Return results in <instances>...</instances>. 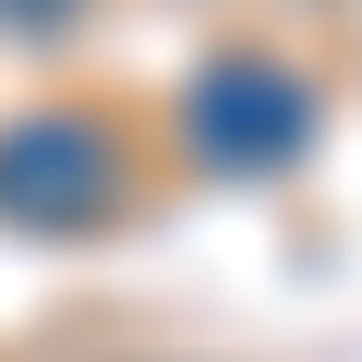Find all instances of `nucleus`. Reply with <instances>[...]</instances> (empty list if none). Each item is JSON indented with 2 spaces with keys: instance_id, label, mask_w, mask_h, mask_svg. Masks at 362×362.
<instances>
[{
  "instance_id": "f03ea898",
  "label": "nucleus",
  "mask_w": 362,
  "mask_h": 362,
  "mask_svg": "<svg viewBox=\"0 0 362 362\" xmlns=\"http://www.w3.org/2000/svg\"><path fill=\"white\" fill-rule=\"evenodd\" d=\"M181 133H194V157H206V169H290V157L314 145V97H302L278 61L230 49V61H206V73H194Z\"/></svg>"
},
{
  "instance_id": "7ed1b4c3",
  "label": "nucleus",
  "mask_w": 362,
  "mask_h": 362,
  "mask_svg": "<svg viewBox=\"0 0 362 362\" xmlns=\"http://www.w3.org/2000/svg\"><path fill=\"white\" fill-rule=\"evenodd\" d=\"M85 0H0V25H73Z\"/></svg>"
},
{
  "instance_id": "f257e3e1",
  "label": "nucleus",
  "mask_w": 362,
  "mask_h": 362,
  "mask_svg": "<svg viewBox=\"0 0 362 362\" xmlns=\"http://www.w3.org/2000/svg\"><path fill=\"white\" fill-rule=\"evenodd\" d=\"M121 206V145L85 109H25L0 121V218L13 230H97Z\"/></svg>"
}]
</instances>
